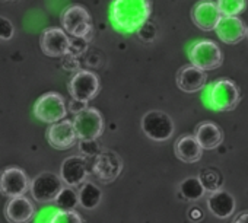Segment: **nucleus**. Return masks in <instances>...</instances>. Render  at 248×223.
I'll return each instance as SVG.
<instances>
[{"label": "nucleus", "instance_id": "obj_1", "mask_svg": "<svg viewBox=\"0 0 248 223\" xmlns=\"http://www.w3.org/2000/svg\"><path fill=\"white\" fill-rule=\"evenodd\" d=\"M151 0H114L109 6V22L121 34H136L149 21Z\"/></svg>", "mask_w": 248, "mask_h": 223}, {"label": "nucleus", "instance_id": "obj_2", "mask_svg": "<svg viewBox=\"0 0 248 223\" xmlns=\"http://www.w3.org/2000/svg\"><path fill=\"white\" fill-rule=\"evenodd\" d=\"M204 105L213 111H232L241 101V92L236 83L231 79H219L210 83L204 92Z\"/></svg>", "mask_w": 248, "mask_h": 223}, {"label": "nucleus", "instance_id": "obj_3", "mask_svg": "<svg viewBox=\"0 0 248 223\" xmlns=\"http://www.w3.org/2000/svg\"><path fill=\"white\" fill-rule=\"evenodd\" d=\"M62 30L72 38H86L92 32V19L89 12L80 5H70L63 9Z\"/></svg>", "mask_w": 248, "mask_h": 223}, {"label": "nucleus", "instance_id": "obj_4", "mask_svg": "<svg viewBox=\"0 0 248 223\" xmlns=\"http://www.w3.org/2000/svg\"><path fill=\"white\" fill-rule=\"evenodd\" d=\"M188 59L193 66L204 72L217 69L223 61L219 45L212 40H200L191 44L188 48Z\"/></svg>", "mask_w": 248, "mask_h": 223}, {"label": "nucleus", "instance_id": "obj_5", "mask_svg": "<svg viewBox=\"0 0 248 223\" xmlns=\"http://www.w3.org/2000/svg\"><path fill=\"white\" fill-rule=\"evenodd\" d=\"M34 116L47 124L64 120L67 116V106L64 98L57 92H47L41 95L34 105Z\"/></svg>", "mask_w": 248, "mask_h": 223}, {"label": "nucleus", "instance_id": "obj_6", "mask_svg": "<svg viewBox=\"0 0 248 223\" xmlns=\"http://www.w3.org/2000/svg\"><path fill=\"white\" fill-rule=\"evenodd\" d=\"M142 132L146 137L155 142H167L174 134L175 126L172 119L159 109L148 111L140 121Z\"/></svg>", "mask_w": 248, "mask_h": 223}, {"label": "nucleus", "instance_id": "obj_7", "mask_svg": "<svg viewBox=\"0 0 248 223\" xmlns=\"http://www.w3.org/2000/svg\"><path fill=\"white\" fill-rule=\"evenodd\" d=\"M63 188L60 175L54 172H41L30 181V191L38 203H54L56 197Z\"/></svg>", "mask_w": 248, "mask_h": 223}, {"label": "nucleus", "instance_id": "obj_8", "mask_svg": "<svg viewBox=\"0 0 248 223\" xmlns=\"http://www.w3.org/2000/svg\"><path fill=\"white\" fill-rule=\"evenodd\" d=\"M72 123L80 140H96L104 132V119L96 108H85Z\"/></svg>", "mask_w": 248, "mask_h": 223}, {"label": "nucleus", "instance_id": "obj_9", "mask_svg": "<svg viewBox=\"0 0 248 223\" xmlns=\"http://www.w3.org/2000/svg\"><path fill=\"white\" fill-rule=\"evenodd\" d=\"M69 92L73 99L88 104L99 92V79L89 70H79L69 82Z\"/></svg>", "mask_w": 248, "mask_h": 223}, {"label": "nucleus", "instance_id": "obj_10", "mask_svg": "<svg viewBox=\"0 0 248 223\" xmlns=\"http://www.w3.org/2000/svg\"><path fill=\"white\" fill-rule=\"evenodd\" d=\"M30 178L27 172L18 166H9L0 172V193L14 198L24 195L30 190Z\"/></svg>", "mask_w": 248, "mask_h": 223}, {"label": "nucleus", "instance_id": "obj_11", "mask_svg": "<svg viewBox=\"0 0 248 223\" xmlns=\"http://www.w3.org/2000/svg\"><path fill=\"white\" fill-rule=\"evenodd\" d=\"M41 50L48 57H63L70 50V37L62 28H46L40 38Z\"/></svg>", "mask_w": 248, "mask_h": 223}, {"label": "nucleus", "instance_id": "obj_12", "mask_svg": "<svg viewBox=\"0 0 248 223\" xmlns=\"http://www.w3.org/2000/svg\"><path fill=\"white\" fill-rule=\"evenodd\" d=\"M123 169V161L121 158L111 150L102 152L96 156L93 165H92V172L93 175L104 184H109L118 178Z\"/></svg>", "mask_w": 248, "mask_h": 223}, {"label": "nucleus", "instance_id": "obj_13", "mask_svg": "<svg viewBox=\"0 0 248 223\" xmlns=\"http://www.w3.org/2000/svg\"><path fill=\"white\" fill-rule=\"evenodd\" d=\"M89 175L88 162L83 156H67L60 166V178L67 187H79Z\"/></svg>", "mask_w": 248, "mask_h": 223}, {"label": "nucleus", "instance_id": "obj_14", "mask_svg": "<svg viewBox=\"0 0 248 223\" xmlns=\"http://www.w3.org/2000/svg\"><path fill=\"white\" fill-rule=\"evenodd\" d=\"M46 134L48 143L57 150H67L78 142V136L70 120H60L57 123H53Z\"/></svg>", "mask_w": 248, "mask_h": 223}, {"label": "nucleus", "instance_id": "obj_15", "mask_svg": "<svg viewBox=\"0 0 248 223\" xmlns=\"http://www.w3.org/2000/svg\"><path fill=\"white\" fill-rule=\"evenodd\" d=\"M222 18L217 6L212 0H202V2L196 3L191 11V19L194 25L202 31H215L219 19Z\"/></svg>", "mask_w": 248, "mask_h": 223}, {"label": "nucleus", "instance_id": "obj_16", "mask_svg": "<svg viewBox=\"0 0 248 223\" xmlns=\"http://www.w3.org/2000/svg\"><path fill=\"white\" fill-rule=\"evenodd\" d=\"M217 37L225 44H238L245 38L247 27L238 16H222L215 28Z\"/></svg>", "mask_w": 248, "mask_h": 223}, {"label": "nucleus", "instance_id": "obj_17", "mask_svg": "<svg viewBox=\"0 0 248 223\" xmlns=\"http://www.w3.org/2000/svg\"><path fill=\"white\" fill-rule=\"evenodd\" d=\"M35 207L25 195L14 197L5 207V217L9 223H30L34 219Z\"/></svg>", "mask_w": 248, "mask_h": 223}, {"label": "nucleus", "instance_id": "obj_18", "mask_svg": "<svg viewBox=\"0 0 248 223\" xmlns=\"http://www.w3.org/2000/svg\"><path fill=\"white\" fill-rule=\"evenodd\" d=\"M177 86L187 93H194L203 89L207 83V74L204 70L197 69L196 66H184L177 73Z\"/></svg>", "mask_w": 248, "mask_h": 223}, {"label": "nucleus", "instance_id": "obj_19", "mask_svg": "<svg viewBox=\"0 0 248 223\" xmlns=\"http://www.w3.org/2000/svg\"><path fill=\"white\" fill-rule=\"evenodd\" d=\"M235 198L231 193L219 188L213 193H209L207 208L217 219H228L235 211Z\"/></svg>", "mask_w": 248, "mask_h": 223}, {"label": "nucleus", "instance_id": "obj_20", "mask_svg": "<svg viewBox=\"0 0 248 223\" xmlns=\"http://www.w3.org/2000/svg\"><path fill=\"white\" fill-rule=\"evenodd\" d=\"M194 137L203 150H213L222 145L223 132L213 121H203L196 127Z\"/></svg>", "mask_w": 248, "mask_h": 223}, {"label": "nucleus", "instance_id": "obj_21", "mask_svg": "<svg viewBox=\"0 0 248 223\" xmlns=\"http://www.w3.org/2000/svg\"><path fill=\"white\" fill-rule=\"evenodd\" d=\"M174 152H175V156L186 164H196L202 159V155H203L202 146L199 145L196 137L191 134L181 136L174 145Z\"/></svg>", "mask_w": 248, "mask_h": 223}, {"label": "nucleus", "instance_id": "obj_22", "mask_svg": "<svg viewBox=\"0 0 248 223\" xmlns=\"http://www.w3.org/2000/svg\"><path fill=\"white\" fill-rule=\"evenodd\" d=\"M101 200H102V191L99 190L98 185L89 181H85L83 184L79 185L78 201L80 207H83L85 210H93L99 206Z\"/></svg>", "mask_w": 248, "mask_h": 223}, {"label": "nucleus", "instance_id": "obj_23", "mask_svg": "<svg viewBox=\"0 0 248 223\" xmlns=\"http://www.w3.org/2000/svg\"><path fill=\"white\" fill-rule=\"evenodd\" d=\"M178 190H180L181 197L188 200V201H197V200H200L206 194V190L202 185L199 177H188V178H186L184 181H181Z\"/></svg>", "mask_w": 248, "mask_h": 223}, {"label": "nucleus", "instance_id": "obj_24", "mask_svg": "<svg viewBox=\"0 0 248 223\" xmlns=\"http://www.w3.org/2000/svg\"><path fill=\"white\" fill-rule=\"evenodd\" d=\"M59 210H75V207L79 204L78 201V191L73 190V187H63L59 195L54 200Z\"/></svg>", "mask_w": 248, "mask_h": 223}, {"label": "nucleus", "instance_id": "obj_25", "mask_svg": "<svg viewBox=\"0 0 248 223\" xmlns=\"http://www.w3.org/2000/svg\"><path fill=\"white\" fill-rule=\"evenodd\" d=\"M216 6L222 16H238L244 12L247 2L245 0H217Z\"/></svg>", "mask_w": 248, "mask_h": 223}, {"label": "nucleus", "instance_id": "obj_26", "mask_svg": "<svg viewBox=\"0 0 248 223\" xmlns=\"http://www.w3.org/2000/svg\"><path fill=\"white\" fill-rule=\"evenodd\" d=\"M199 179H200L202 185L204 187L206 193H213V191L219 190L222 185L220 175L213 169H203V172L199 175Z\"/></svg>", "mask_w": 248, "mask_h": 223}, {"label": "nucleus", "instance_id": "obj_27", "mask_svg": "<svg viewBox=\"0 0 248 223\" xmlns=\"http://www.w3.org/2000/svg\"><path fill=\"white\" fill-rule=\"evenodd\" d=\"M48 223H83V220L75 210H57L50 217Z\"/></svg>", "mask_w": 248, "mask_h": 223}, {"label": "nucleus", "instance_id": "obj_28", "mask_svg": "<svg viewBox=\"0 0 248 223\" xmlns=\"http://www.w3.org/2000/svg\"><path fill=\"white\" fill-rule=\"evenodd\" d=\"M15 35V27L11 22V19L0 16V40L2 41H9Z\"/></svg>", "mask_w": 248, "mask_h": 223}, {"label": "nucleus", "instance_id": "obj_29", "mask_svg": "<svg viewBox=\"0 0 248 223\" xmlns=\"http://www.w3.org/2000/svg\"><path fill=\"white\" fill-rule=\"evenodd\" d=\"M85 108H88V106H86V102L73 99V101H70V104H69V113H72V114L76 116V114L80 113V111H83Z\"/></svg>", "mask_w": 248, "mask_h": 223}, {"label": "nucleus", "instance_id": "obj_30", "mask_svg": "<svg viewBox=\"0 0 248 223\" xmlns=\"http://www.w3.org/2000/svg\"><path fill=\"white\" fill-rule=\"evenodd\" d=\"M232 223H248V211H247V213L238 214V216L232 220Z\"/></svg>", "mask_w": 248, "mask_h": 223}, {"label": "nucleus", "instance_id": "obj_31", "mask_svg": "<svg viewBox=\"0 0 248 223\" xmlns=\"http://www.w3.org/2000/svg\"><path fill=\"white\" fill-rule=\"evenodd\" d=\"M245 37L248 38V27H247V34H245Z\"/></svg>", "mask_w": 248, "mask_h": 223}]
</instances>
